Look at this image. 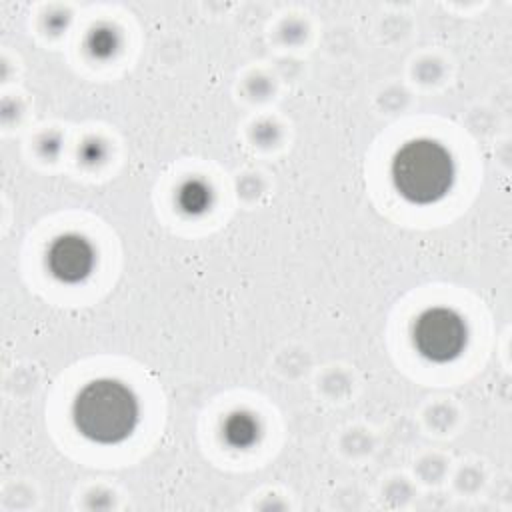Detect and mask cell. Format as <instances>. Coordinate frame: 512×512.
I'll return each instance as SVG.
<instances>
[{
    "label": "cell",
    "instance_id": "5",
    "mask_svg": "<svg viewBox=\"0 0 512 512\" xmlns=\"http://www.w3.org/2000/svg\"><path fill=\"white\" fill-rule=\"evenodd\" d=\"M222 436L224 440L234 448H246L250 446L258 436V424L256 420L246 412H234L230 414L222 424Z\"/></svg>",
    "mask_w": 512,
    "mask_h": 512
},
{
    "label": "cell",
    "instance_id": "2",
    "mask_svg": "<svg viewBox=\"0 0 512 512\" xmlns=\"http://www.w3.org/2000/svg\"><path fill=\"white\" fill-rule=\"evenodd\" d=\"M456 168L448 150L430 138H416L402 144L390 164L394 190L410 204H434L454 184Z\"/></svg>",
    "mask_w": 512,
    "mask_h": 512
},
{
    "label": "cell",
    "instance_id": "3",
    "mask_svg": "<svg viewBox=\"0 0 512 512\" xmlns=\"http://www.w3.org/2000/svg\"><path fill=\"white\" fill-rule=\"evenodd\" d=\"M468 332L462 316L450 308L434 306L418 314L412 324V342L418 354L430 362H450L466 346Z\"/></svg>",
    "mask_w": 512,
    "mask_h": 512
},
{
    "label": "cell",
    "instance_id": "7",
    "mask_svg": "<svg viewBox=\"0 0 512 512\" xmlns=\"http://www.w3.org/2000/svg\"><path fill=\"white\" fill-rule=\"evenodd\" d=\"M116 44H118V38H116L114 30L108 28V26H98V28H94V30L90 32V36H88V42H86L90 54L96 56V58H106V56H110V54L116 50Z\"/></svg>",
    "mask_w": 512,
    "mask_h": 512
},
{
    "label": "cell",
    "instance_id": "1",
    "mask_svg": "<svg viewBox=\"0 0 512 512\" xmlns=\"http://www.w3.org/2000/svg\"><path fill=\"white\" fill-rule=\"evenodd\" d=\"M74 428L96 444H118L138 422V400L132 390L112 378L86 384L72 404Z\"/></svg>",
    "mask_w": 512,
    "mask_h": 512
},
{
    "label": "cell",
    "instance_id": "4",
    "mask_svg": "<svg viewBox=\"0 0 512 512\" xmlns=\"http://www.w3.org/2000/svg\"><path fill=\"white\" fill-rule=\"evenodd\" d=\"M46 268L58 282H82L94 268V250L86 238L62 234L48 246Z\"/></svg>",
    "mask_w": 512,
    "mask_h": 512
},
{
    "label": "cell",
    "instance_id": "6",
    "mask_svg": "<svg viewBox=\"0 0 512 512\" xmlns=\"http://www.w3.org/2000/svg\"><path fill=\"white\" fill-rule=\"evenodd\" d=\"M176 202L186 214H202L210 206V190L200 180H188L178 188Z\"/></svg>",
    "mask_w": 512,
    "mask_h": 512
}]
</instances>
